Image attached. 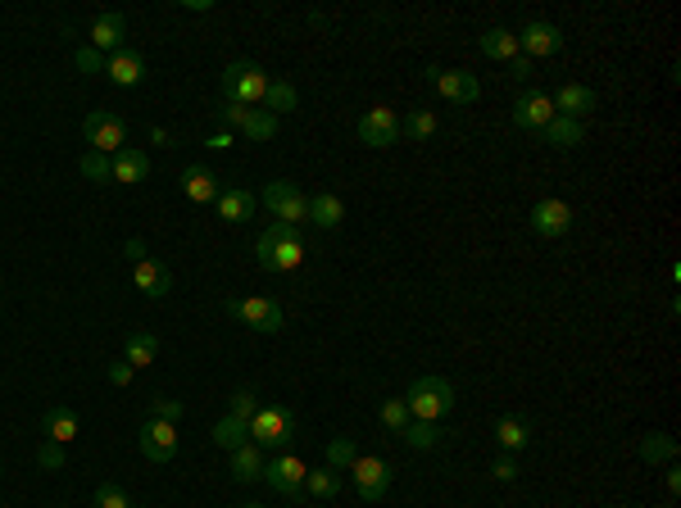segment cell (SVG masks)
I'll list each match as a JSON object with an SVG mask.
<instances>
[{
	"label": "cell",
	"mask_w": 681,
	"mask_h": 508,
	"mask_svg": "<svg viewBox=\"0 0 681 508\" xmlns=\"http://www.w3.org/2000/svg\"><path fill=\"white\" fill-rule=\"evenodd\" d=\"M218 218H228V223H246V218H255V196H250L246 186H228V191H218Z\"/></svg>",
	"instance_id": "cell-21"
},
{
	"label": "cell",
	"mask_w": 681,
	"mask_h": 508,
	"mask_svg": "<svg viewBox=\"0 0 681 508\" xmlns=\"http://www.w3.org/2000/svg\"><path fill=\"white\" fill-rule=\"evenodd\" d=\"M400 132H405V136H413V141H427V136L436 132V114H431V110H413L405 123H400Z\"/></svg>",
	"instance_id": "cell-37"
},
{
	"label": "cell",
	"mask_w": 681,
	"mask_h": 508,
	"mask_svg": "<svg viewBox=\"0 0 681 508\" xmlns=\"http://www.w3.org/2000/svg\"><path fill=\"white\" fill-rule=\"evenodd\" d=\"M241 132H246L250 141H269L272 132H277V119H272L269 110H246V123H241Z\"/></svg>",
	"instance_id": "cell-36"
},
{
	"label": "cell",
	"mask_w": 681,
	"mask_h": 508,
	"mask_svg": "<svg viewBox=\"0 0 681 508\" xmlns=\"http://www.w3.org/2000/svg\"><path fill=\"white\" fill-rule=\"evenodd\" d=\"M509 69H514V78H532V59H527V55L509 59Z\"/></svg>",
	"instance_id": "cell-48"
},
{
	"label": "cell",
	"mask_w": 681,
	"mask_h": 508,
	"mask_svg": "<svg viewBox=\"0 0 681 508\" xmlns=\"http://www.w3.org/2000/svg\"><path fill=\"white\" fill-rule=\"evenodd\" d=\"M641 459H645V463H673V459H677V440L664 436V431H650V436L641 440Z\"/></svg>",
	"instance_id": "cell-31"
},
{
	"label": "cell",
	"mask_w": 681,
	"mask_h": 508,
	"mask_svg": "<svg viewBox=\"0 0 681 508\" xmlns=\"http://www.w3.org/2000/svg\"><path fill=\"white\" fill-rule=\"evenodd\" d=\"M96 508H133V500H128L123 486L105 482V486H96Z\"/></svg>",
	"instance_id": "cell-39"
},
{
	"label": "cell",
	"mask_w": 681,
	"mask_h": 508,
	"mask_svg": "<svg viewBox=\"0 0 681 508\" xmlns=\"http://www.w3.org/2000/svg\"><path fill=\"white\" fill-rule=\"evenodd\" d=\"M255 259H260V268H269V272H291V268H300V259H304L300 228L272 223L269 232L260 237V246H255Z\"/></svg>",
	"instance_id": "cell-1"
},
{
	"label": "cell",
	"mask_w": 681,
	"mask_h": 508,
	"mask_svg": "<svg viewBox=\"0 0 681 508\" xmlns=\"http://www.w3.org/2000/svg\"><path fill=\"white\" fill-rule=\"evenodd\" d=\"M255 413H260V404H255V390H237V395H232V418L250 422Z\"/></svg>",
	"instance_id": "cell-43"
},
{
	"label": "cell",
	"mask_w": 681,
	"mask_h": 508,
	"mask_svg": "<svg viewBox=\"0 0 681 508\" xmlns=\"http://www.w3.org/2000/svg\"><path fill=\"white\" fill-rule=\"evenodd\" d=\"M491 477H495V482H514V477H518V463H514V454H500V459L491 463Z\"/></svg>",
	"instance_id": "cell-45"
},
{
	"label": "cell",
	"mask_w": 681,
	"mask_h": 508,
	"mask_svg": "<svg viewBox=\"0 0 681 508\" xmlns=\"http://www.w3.org/2000/svg\"><path fill=\"white\" fill-rule=\"evenodd\" d=\"M541 132H545V141H549V145H559V150H572V145H581V123H577V119H563V114H554V119H549Z\"/></svg>",
	"instance_id": "cell-29"
},
{
	"label": "cell",
	"mask_w": 681,
	"mask_h": 508,
	"mask_svg": "<svg viewBox=\"0 0 681 508\" xmlns=\"http://www.w3.org/2000/svg\"><path fill=\"white\" fill-rule=\"evenodd\" d=\"M223 123L241 132V123H246V105H228V110H223Z\"/></svg>",
	"instance_id": "cell-47"
},
{
	"label": "cell",
	"mask_w": 681,
	"mask_h": 508,
	"mask_svg": "<svg viewBox=\"0 0 681 508\" xmlns=\"http://www.w3.org/2000/svg\"><path fill=\"white\" fill-rule=\"evenodd\" d=\"M145 173H150V159L133 150V145H123L119 154H114V182H123V186H136V182H145Z\"/></svg>",
	"instance_id": "cell-22"
},
{
	"label": "cell",
	"mask_w": 681,
	"mask_h": 508,
	"mask_svg": "<svg viewBox=\"0 0 681 508\" xmlns=\"http://www.w3.org/2000/svg\"><path fill=\"white\" fill-rule=\"evenodd\" d=\"M141 454L150 463H168L177 454V427L173 422H159V418H145V427H141Z\"/></svg>",
	"instance_id": "cell-8"
},
{
	"label": "cell",
	"mask_w": 681,
	"mask_h": 508,
	"mask_svg": "<svg viewBox=\"0 0 681 508\" xmlns=\"http://www.w3.org/2000/svg\"><path fill=\"white\" fill-rule=\"evenodd\" d=\"M37 463H41L46 472H59V468H64V445H55V440L37 445Z\"/></svg>",
	"instance_id": "cell-42"
},
{
	"label": "cell",
	"mask_w": 681,
	"mask_h": 508,
	"mask_svg": "<svg viewBox=\"0 0 681 508\" xmlns=\"http://www.w3.org/2000/svg\"><path fill=\"white\" fill-rule=\"evenodd\" d=\"M291 436H295V418L277 404H264L250 418V445H260V450H286Z\"/></svg>",
	"instance_id": "cell-4"
},
{
	"label": "cell",
	"mask_w": 681,
	"mask_h": 508,
	"mask_svg": "<svg viewBox=\"0 0 681 508\" xmlns=\"http://www.w3.org/2000/svg\"><path fill=\"white\" fill-rule=\"evenodd\" d=\"M495 440H500L505 454H514V450L532 445V427H527L523 418H500V422H495Z\"/></svg>",
	"instance_id": "cell-27"
},
{
	"label": "cell",
	"mask_w": 681,
	"mask_h": 508,
	"mask_svg": "<svg viewBox=\"0 0 681 508\" xmlns=\"http://www.w3.org/2000/svg\"><path fill=\"white\" fill-rule=\"evenodd\" d=\"M269 73L260 69V64H246V59H237V64H228L223 69V82H218V91H223V101L228 105H246V110H260L264 105V91H269Z\"/></svg>",
	"instance_id": "cell-2"
},
{
	"label": "cell",
	"mask_w": 681,
	"mask_h": 508,
	"mask_svg": "<svg viewBox=\"0 0 681 508\" xmlns=\"http://www.w3.org/2000/svg\"><path fill=\"white\" fill-rule=\"evenodd\" d=\"M128 254H133L136 263H141V259H150V254H145V246H141V241H136V237H133V241H128Z\"/></svg>",
	"instance_id": "cell-50"
},
{
	"label": "cell",
	"mask_w": 681,
	"mask_h": 508,
	"mask_svg": "<svg viewBox=\"0 0 681 508\" xmlns=\"http://www.w3.org/2000/svg\"><path fill=\"white\" fill-rule=\"evenodd\" d=\"M214 445L218 450H228V454H237L241 445H250V422H241V418H218L214 422Z\"/></svg>",
	"instance_id": "cell-23"
},
{
	"label": "cell",
	"mask_w": 681,
	"mask_h": 508,
	"mask_svg": "<svg viewBox=\"0 0 681 508\" xmlns=\"http://www.w3.org/2000/svg\"><path fill=\"white\" fill-rule=\"evenodd\" d=\"M568 228H572V209L563 200H541L532 209V232L537 237H563Z\"/></svg>",
	"instance_id": "cell-15"
},
{
	"label": "cell",
	"mask_w": 681,
	"mask_h": 508,
	"mask_svg": "<svg viewBox=\"0 0 681 508\" xmlns=\"http://www.w3.org/2000/svg\"><path fill=\"white\" fill-rule=\"evenodd\" d=\"M41 431H46V440H55V445H69V440L78 436V418H73V408H46V418H41Z\"/></svg>",
	"instance_id": "cell-24"
},
{
	"label": "cell",
	"mask_w": 681,
	"mask_h": 508,
	"mask_svg": "<svg viewBox=\"0 0 681 508\" xmlns=\"http://www.w3.org/2000/svg\"><path fill=\"white\" fill-rule=\"evenodd\" d=\"M295 105H300V96H295V87H291V82H269V91H264V105H260V110H269L272 119H277V114H291Z\"/></svg>",
	"instance_id": "cell-32"
},
{
	"label": "cell",
	"mask_w": 681,
	"mask_h": 508,
	"mask_svg": "<svg viewBox=\"0 0 681 508\" xmlns=\"http://www.w3.org/2000/svg\"><path fill=\"white\" fill-rule=\"evenodd\" d=\"M350 477H355L359 500H382L391 491V468L382 459H355L350 463Z\"/></svg>",
	"instance_id": "cell-9"
},
{
	"label": "cell",
	"mask_w": 681,
	"mask_h": 508,
	"mask_svg": "<svg viewBox=\"0 0 681 508\" xmlns=\"http://www.w3.org/2000/svg\"><path fill=\"white\" fill-rule=\"evenodd\" d=\"M482 55H491V59H518V55H523V50H518V32H509V27L482 32Z\"/></svg>",
	"instance_id": "cell-25"
},
{
	"label": "cell",
	"mask_w": 681,
	"mask_h": 508,
	"mask_svg": "<svg viewBox=\"0 0 681 508\" xmlns=\"http://www.w3.org/2000/svg\"><path fill=\"white\" fill-rule=\"evenodd\" d=\"M427 82H431L450 105H473V101L482 96L477 78H473V73H459V69H427Z\"/></svg>",
	"instance_id": "cell-7"
},
{
	"label": "cell",
	"mask_w": 681,
	"mask_h": 508,
	"mask_svg": "<svg viewBox=\"0 0 681 508\" xmlns=\"http://www.w3.org/2000/svg\"><path fill=\"white\" fill-rule=\"evenodd\" d=\"M549 119H554V105H549V96H545V91H523V96L514 101V123H518V127L541 132Z\"/></svg>",
	"instance_id": "cell-16"
},
{
	"label": "cell",
	"mask_w": 681,
	"mask_h": 508,
	"mask_svg": "<svg viewBox=\"0 0 681 508\" xmlns=\"http://www.w3.org/2000/svg\"><path fill=\"white\" fill-rule=\"evenodd\" d=\"M82 136H87V145H91V150H101V154H119V150H123V141H128V127H123L119 114L96 110V114H87Z\"/></svg>",
	"instance_id": "cell-5"
},
{
	"label": "cell",
	"mask_w": 681,
	"mask_h": 508,
	"mask_svg": "<svg viewBox=\"0 0 681 508\" xmlns=\"http://www.w3.org/2000/svg\"><path fill=\"white\" fill-rule=\"evenodd\" d=\"M232 477H237L241 486H250V482H260V477H264V459H260V445H241V450L232 454Z\"/></svg>",
	"instance_id": "cell-28"
},
{
	"label": "cell",
	"mask_w": 681,
	"mask_h": 508,
	"mask_svg": "<svg viewBox=\"0 0 681 508\" xmlns=\"http://www.w3.org/2000/svg\"><path fill=\"white\" fill-rule=\"evenodd\" d=\"M205 145L209 150H228L232 145V132H214V136H205Z\"/></svg>",
	"instance_id": "cell-49"
},
{
	"label": "cell",
	"mask_w": 681,
	"mask_h": 508,
	"mask_svg": "<svg viewBox=\"0 0 681 508\" xmlns=\"http://www.w3.org/2000/svg\"><path fill=\"white\" fill-rule=\"evenodd\" d=\"M241 323L246 327H255V332H282L286 327V313H282V304L277 300H264V295H255V300H241Z\"/></svg>",
	"instance_id": "cell-12"
},
{
	"label": "cell",
	"mask_w": 681,
	"mask_h": 508,
	"mask_svg": "<svg viewBox=\"0 0 681 508\" xmlns=\"http://www.w3.org/2000/svg\"><path fill=\"white\" fill-rule=\"evenodd\" d=\"M563 46V32L554 27V23H527L523 32H518V50L527 55V59H545V55H554Z\"/></svg>",
	"instance_id": "cell-13"
},
{
	"label": "cell",
	"mask_w": 681,
	"mask_h": 508,
	"mask_svg": "<svg viewBox=\"0 0 681 508\" xmlns=\"http://www.w3.org/2000/svg\"><path fill=\"white\" fill-rule=\"evenodd\" d=\"M341 218H346V205L332 196V191H323V196H314L309 200V223H318V228H341Z\"/></svg>",
	"instance_id": "cell-26"
},
{
	"label": "cell",
	"mask_w": 681,
	"mask_h": 508,
	"mask_svg": "<svg viewBox=\"0 0 681 508\" xmlns=\"http://www.w3.org/2000/svg\"><path fill=\"white\" fill-rule=\"evenodd\" d=\"M150 418H159V422H182V399H154V413Z\"/></svg>",
	"instance_id": "cell-44"
},
{
	"label": "cell",
	"mask_w": 681,
	"mask_h": 508,
	"mask_svg": "<svg viewBox=\"0 0 681 508\" xmlns=\"http://www.w3.org/2000/svg\"><path fill=\"white\" fill-rule=\"evenodd\" d=\"M133 281L150 295V300H164L168 291H173V272H168V263H159V259H141L133 272Z\"/></svg>",
	"instance_id": "cell-18"
},
{
	"label": "cell",
	"mask_w": 681,
	"mask_h": 508,
	"mask_svg": "<svg viewBox=\"0 0 681 508\" xmlns=\"http://www.w3.org/2000/svg\"><path fill=\"white\" fill-rule=\"evenodd\" d=\"M246 508H260V504H246Z\"/></svg>",
	"instance_id": "cell-52"
},
{
	"label": "cell",
	"mask_w": 681,
	"mask_h": 508,
	"mask_svg": "<svg viewBox=\"0 0 681 508\" xmlns=\"http://www.w3.org/2000/svg\"><path fill=\"white\" fill-rule=\"evenodd\" d=\"M668 491H673V495L681 491V468H668Z\"/></svg>",
	"instance_id": "cell-51"
},
{
	"label": "cell",
	"mask_w": 681,
	"mask_h": 508,
	"mask_svg": "<svg viewBox=\"0 0 681 508\" xmlns=\"http://www.w3.org/2000/svg\"><path fill=\"white\" fill-rule=\"evenodd\" d=\"M78 168H82V177H91V182H110V177H114V154H101V150H87Z\"/></svg>",
	"instance_id": "cell-35"
},
{
	"label": "cell",
	"mask_w": 681,
	"mask_h": 508,
	"mask_svg": "<svg viewBox=\"0 0 681 508\" xmlns=\"http://www.w3.org/2000/svg\"><path fill=\"white\" fill-rule=\"evenodd\" d=\"M260 200H264L272 214H277V223L300 228V218H309V200L300 196V186H295V182H269Z\"/></svg>",
	"instance_id": "cell-6"
},
{
	"label": "cell",
	"mask_w": 681,
	"mask_h": 508,
	"mask_svg": "<svg viewBox=\"0 0 681 508\" xmlns=\"http://www.w3.org/2000/svg\"><path fill=\"white\" fill-rule=\"evenodd\" d=\"M182 196L186 200H196V205H209V200H218V177L209 173V168H186L182 173Z\"/></svg>",
	"instance_id": "cell-20"
},
{
	"label": "cell",
	"mask_w": 681,
	"mask_h": 508,
	"mask_svg": "<svg viewBox=\"0 0 681 508\" xmlns=\"http://www.w3.org/2000/svg\"><path fill=\"white\" fill-rule=\"evenodd\" d=\"M105 73H110L114 87H136V82L145 78V59H141L136 50H119V55L105 59Z\"/></svg>",
	"instance_id": "cell-19"
},
{
	"label": "cell",
	"mask_w": 681,
	"mask_h": 508,
	"mask_svg": "<svg viewBox=\"0 0 681 508\" xmlns=\"http://www.w3.org/2000/svg\"><path fill=\"white\" fill-rule=\"evenodd\" d=\"M304 491H309L314 500H332V495L341 491V477H336V468H318V472H309V477H304Z\"/></svg>",
	"instance_id": "cell-34"
},
{
	"label": "cell",
	"mask_w": 681,
	"mask_h": 508,
	"mask_svg": "<svg viewBox=\"0 0 681 508\" xmlns=\"http://www.w3.org/2000/svg\"><path fill=\"white\" fill-rule=\"evenodd\" d=\"M549 105H554V114H563V119H577V123H581V119L595 110V91H591V87H581V82H563V87H559V96H554Z\"/></svg>",
	"instance_id": "cell-14"
},
{
	"label": "cell",
	"mask_w": 681,
	"mask_h": 508,
	"mask_svg": "<svg viewBox=\"0 0 681 508\" xmlns=\"http://www.w3.org/2000/svg\"><path fill=\"white\" fill-rule=\"evenodd\" d=\"M409 413L422 418V422H441L450 408H454V390L445 377H418L409 386Z\"/></svg>",
	"instance_id": "cell-3"
},
{
	"label": "cell",
	"mask_w": 681,
	"mask_h": 508,
	"mask_svg": "<svg viewBox=\"0 0 681 508\" xmlns=\"http://www.w3.org/2000/svg\"><path fill=\"white\" fill-rule=\"evenodd\" d=\"M382 427L405 431V427H409V404H405V399H387V404H382Z\"/></svg>",
	"instance_id": "cell-40"
},
{
	"label": "cell",
	"mask_w": 681,
	"mask_h": 508,
	"mask_svg": "<svg viewBox=\"0 0 681 508\" xmlns=\"http://www.w3.org/2000/svg\"><path fill=\"white\" fill-rule=\"evenodd\" d=\"M396 136H400V119H396V110H368L364 119H359V141L364 145H396Z\"/></svg>",
	"instance_id": "cell-11"
},
{
	"label": "cell",
	"mask_w": 681,
	"mask_h": 508,
	"mask_svg": "<svg viewBox=\"0 0 681 508\" xmlns=\"http://www.w3.org/2000/svg\"><path fill=\"white\" fill-rule=\"evenodd\" d=\"M304 477H309V468L295 454H282V459H272L269 468H264V482H269L277 495H300L304 491Z\"/></svg>",
	"instance_id": "cell-10"
},
{
	"label": "cell",
	"mask_w": 681,
	"mask_h": 508,
	"mask_svg": "<svg viewBox=\"0 0 681 508\" xmlns=\"http://www.w3.org/2000/svg\"><path fill=\"white\" fill-rule=\"evenodd\" d=\"M355 459H359V450H355L350 436H336V440L327 445V468H350Z\"/></svg>",
	"instance_id": "cell-38"
},
{
	"label": "cell",
	"mask_w": 681,
	"mask_h": 508,
	"mask_svg": "<svg viewBox=\"0 0 681 508\" xmlns=\"http://www.w3.org/2000/svg\"><path fill=\"white\" fill-rule=\"evenodd\" d=\"M133 364H128V359H119V364H110V381H114V386H128V381H133Z\"/></svg>",
	"instance_id": "cell-46"
},
{
	"label": "cell",
	"mask_w": 681,
	"mask_h": 508,
	"mask_svg": "<svg viewBox=\"0 0 681 508\" xmlns=\"http://www.w3.org/2000/svg\"><path fill=\"white\" fill-rule=\"evenodd\" d=\"M400 436H405L409 450H431V445H441L445 431H441V422H422V418H418V422H409Z\"/></svg>",
	"instance_id": "cell-33"
},
{
	"label": "cell",
	"mask_w": 681,
	"mask_h": 508,
	"mask_svg": "<svg viewBox=\"0 0 681 508\" xmlns=\"http://www.w3.org/2000/svg\"><path fill=\"white\" fill-rule=\"evenodd\" d=\"M87 46H96L105 59L119 55V50H123V14H96V23H91V41H87Z\"/></svg>",
	"instance_id": "cell-17"
},
{
	"label": "cell",
	"mask_w": 681,
	"mask_h": 508,
	"mask_svg": "<svg viewBox=\"0 0 681 508\" xmlns=\"http://www.w3.org/2000/svg\"><path fill=\"white\" fill-rule=\"evenodd\" d=\"M73 64H78L82 73H105V55H101L96 46H78V50H73Z\"/></svg>",
	"instance_id": "cell-41"
},
{
	"label": "cell",
	"mask_w": 681,
	"mask_h": 508,
	"mask_svg": "<svg viewBox=\"0 0 681 508\" xmlns=\"http://www.w3.org/2000/svg\"><path fill=\"white\" fill-rule=\"evenodd\" d=\"M154 355H159V341H154L150 332H133V336L123 341V359H128L133 368H145Z\"/></svg>",
	"instance_id": "cell-30"
}]
</instances>
